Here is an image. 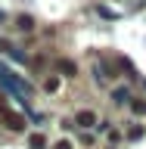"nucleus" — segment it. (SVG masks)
Here are the masks:
<instances>
[{"instance_id":"nucleus-8","label":"nucleus","mask_w":146,"mask_h":149,"mask_svg":"<svg viewBox=\"0 0 146 149\" xmlns=\"http://www.w3.org/2000/svg\"><path fill=\"white\" fill-rule=\"evenodd\" d=\"M44 90L47 93H56V90H59V74H50V78H47V81H44Z\"/></svg>"},{"instance_id":"nucleus-9","label":"nucleus","mask_w":146,"mask_h":149,"mask_svg":"<svg viewBox=\"0 0 146 149\" xmlns=\"http://www.w3.org/2000/svg\"><path fill=\"white\" fill-rule=\"evenodd\" d=\"M6 50H9V56H13V59H16V62H25V59H28L25 53H19L16 47H6Z\"/></svg>"},{"instance_id":"nucleus-5","label":"nucleus","mask_w":146,"mask_h":149,"mask_svg":"<svg viewBox=\"0 0 146 149\" xmlns=\"http://www.w3.org/2000/svg\"><path fill=\"white\" fill-rule=\"evenodd\" d=\"M93 78H96V81H109V78H112V74H109V65H103V62H96V65H93Z\"/></svg>"},{"instance_id":"nucleus-11","label":"nucleus","mask_w":146,"mask_h":149,"mask_svg":"<svg viewBox=\"0 0 146 149\" xmlns=\"http://www.w3.org/2000/svg\"><path fill=\"white\" fill-rule=\"evenodd\" d=\"M53 149H72V143H68V140H59V143H56Z\"/></svg>"},{"instance_id":"nucleus-10","label":"nucleus","mask_w":146,"mask_h":149,"mask_svg":"<svg viewBox=\"0 0 146 149\" xmlns=\"http://www.w3.org/2000/svg\"><path fill=\"white\" fill-rule=\"evenodd\" d=\"M131 109L137 112V115H143V112H146V102L143 100H134V102H131Z\"/></svg>"},{"instance_id":"nucleus-7","label":"nucleus","mask_w":146,"mask_h":149,"mask_svg":"<svg viewBox=\"0 0 146 149\" xmlns=\"http://www.w3.org/2000/svg\"><path fill=\"white\" fill-rule=\"evenodd\" d=\"M16 28H19V31H31V28H34V19H31V16H19L16 19Z\"/></svg>"},{"instance_id":"nucleus-6","label":"nucleus","mask_w":146,"mask_h":149,"mask_svg":"<svg viewBox=\"0 0 146 149\" xmlns=\"http://www.w3.org/2000/svg\"><path fill=\"white\" fill-rule=\"evenodd\" d=\"M28 146L31 149H47V137L44 134H31V137H28Z\"/></svg>"},{"instance_id":"nucleus-3","label":"nucleus","mask_w":146,"mask_h":149,"mask_svg":"<svg viewBox=\"0 0 146 149\" xmlns=\"http://www.w3.org/2000/svg\"><path fill=\"white\" fill-rule=\"evenodd\" d=\"M56 72L65 74V78H75V74H78V65H75L72 59H56Z\"/></svg>"},{"instance_id":"nucleus-2","label":"nucleus","mask_w":146,"mask_h":149,"mask_svg":"<svg viewBox=\"0 0 146 149\" xmlns=\"http://www.w3.org/2000/svg\"><path fill=\"white\" fill-rule=\"evenodd\" d=\"M75 124H78V127H96L100 121H96V112H90V109H81L78 115H75Z\"/></svg>"},{"instance_id":"nucleus-12","label":"nucleus","mask_w":146,"mask_h":149,"mask_svg":"<svg viewBox=\"0 0 146 149\" xmlns=\"http://www.w3.org/2000/svg\"><path fill=\"white\" fill-rule=\"evenodd\" d=\"M3 19H6V16H3V9H0V22H3Z\"/></svg>"},{"instance_id":"nucleus-1","label":"nucleus","mask_w":146,"mask_h":149,"mask_svg":"<svg viewBox=\"0 0 146 149\" xmlns=\"http://www.w3.org/2000/svg\"><path fill=\"white\" fill-rule=\"evenodd\" d=\"M0 124H3L6 130H13V134H22L28 121H25V115H19L9 102H0Z\"/></svg>"},{"instance_id":"nucleus-4","label":"nucleus","mask_w":146,"mask_h":149,"mask_svg":"<svg viewBox=\"0 0 146 149\" xmlns=\"http://www.w3.org/2000/svg\"><path fill=\"white\" fill-rule=\"evenodd\" d=\"M112 102H115V106L131 102V90H128V87H115V90H112Z\"/></svg>"}]
</instances>
